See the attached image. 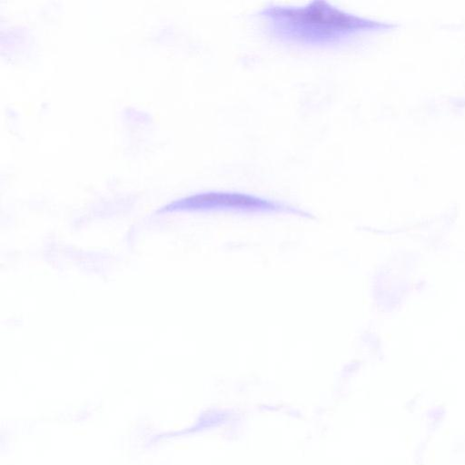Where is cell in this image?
<instances>
[{
  "instance_id": "obj_1",
  "label": "cell",
  "mask_w": 465,
  "mask_h": 465,
  "mask_svg": "<svg viewBox=\"0 0 465 465\" xmlns=\"http://www.w3.org/2000/svg\"><path fill=\"white\" fill-rule=\"evenodd\" d=\"M266 31L279 41L301 45H331L381 23L326 0L304 5L267 4L258 11Z\"/></svg>"
},
{
  "instance_id": "obj_2",
  "label": "cell",
  "mask_w": 465,
  "mask_h": 465,
  "mask_svg": "<svg viewBox=\"0 0 465 465\" xmlns=\"http://www.w3.org/2000/svg\"><path fill=\"white\" fill-rule=\"evenodd\" d=\"M186 203L192 206H230L255 208L269 206L270 203L260 198L239 193H208L198 194L186 200Z\"/></svg>"
}]
</instances>
